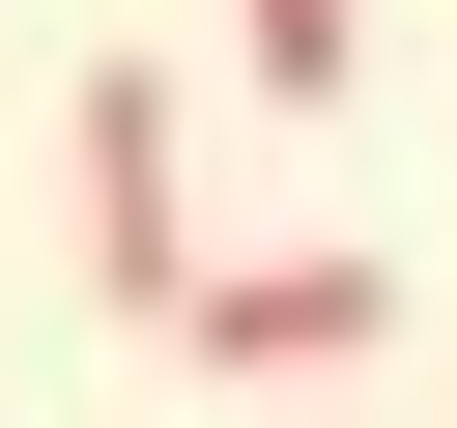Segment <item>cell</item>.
<instances>
[{"label":"cell","mask_w":457,"mask_h":428,"mask_svg":"<svg viewBox=\"0 0 457 428\" xmlns=\"http://www.w3.org/2000/svg\"><path fill=\"white\" fill-rule=\"evenodd\" d=\"M371 342H400V257H343V228L314 257H200V314H171V371H257V399L286 371H371Z\"/></svg>","instance_id":"1"},{"label":"cell","mask_w":457,"mask_h":428,"mask_svg":"<svg viewBox=\"0 0 457 428\" xmlns=\"http://www.w3.org/2000/svg\"><path fill=\"white\" fill-rule=\"evenodd\" d=\"M86 285L171 342L200 314V228H171V57H86Z\"/></svg>","instance_id":"2"},{"label":"cell","mask_w":457,"mask_h":428,"mask_svg":"<svg viewBox=\"0 0 457 428\" xmlns=\"http://www.w3.org/2000/svg\"><path fill=\"white\" fill-rule=\"evenodd\" d=\"M228 57H257V114H343L371 86V0H228Z\"/></svg>","instance_id":"3"}]
</instances>
